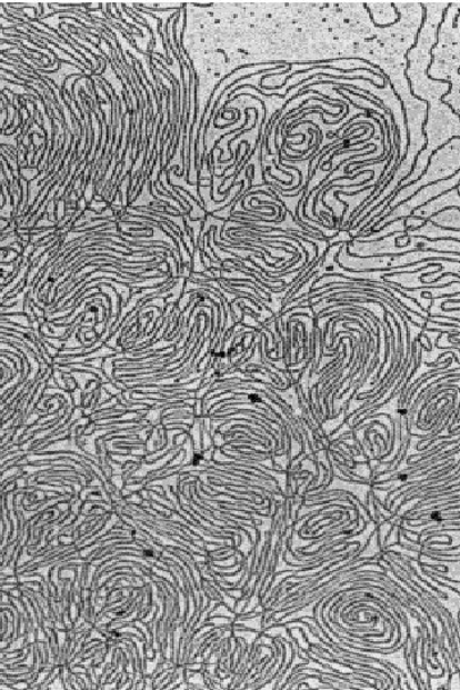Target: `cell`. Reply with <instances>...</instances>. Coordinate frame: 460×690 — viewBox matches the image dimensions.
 Segmentation results:
<instances>
[{
  "mask_svg": "<svg viewBox=\"0 0 460 690\" xmlns=\"http://www.w3.org/2000/svg\"><path fill=\"white\" fill-rule=\"evenodd\" d=\"M250 400L252 403H261V398L259 396H251Z\"/></svg>",
  "mask_w": 460,
  "mask_h": 690,
  "instance_id": "6da1fadb",
  "label": "cell"
}]
</instances>
